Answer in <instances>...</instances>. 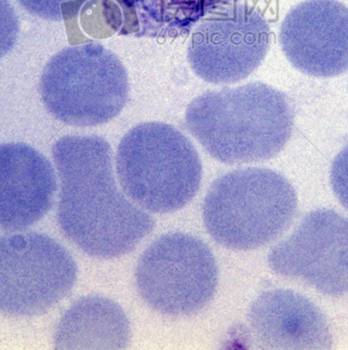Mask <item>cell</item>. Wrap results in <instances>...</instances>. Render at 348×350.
<instances>
[{"label": "cell", "mask_w": 348, "mask_h": 350, "mask_svg": "<svg viewBox=\"0 0 348 350\" xmlns=\"http://www.w3.org/2000/svg\"><path fill=\"white\" fill-rule=\"evenodd\" d=\"M60 180L58 219L66 237L88 255L111 259L135 250L154 230L150 215L115 182L112 150L98 135H68L52 148Z\"/></svg>", "instance_id": "1"}, {"label": "cell", "mask_w": 348, "mask_h": 350, "mask_svg": "<svg viewBox=\"0 0 348 350\" xmlns=\"http://www.w3.org/2000/svg\"><path fill=\"white\" fill-rule=\"evenodd\" d=\"M293 107L285 94L262 83L209 91L186 111V125L212 158L243 165L274 158L293 133Z\"/></svg>", "instance_id": "2"}, {"label": "cell", "mask_w": 348, "mask_h": 350, "mask_svg": "<svg viewBox=\"0 0 348 350\" xmlns=\"http://www.w3.org/2000/svg\"><path fill=\"white\" fill-rule=\"evenodd\" d=\"M115 161L123 192L151 213L178 211L200 189V156L173 125L146 122L132 128L119 142Z\"/></svg>", "instance_id": "3"}, {"label": "cell", "mask_w": 348, "mask_h": 350, "mask_svg": "<svg viewBox=\"0 0 348 350\" xmlns=\"http://www.w3.org/2000/svg\"><path fill=\"white\" fill-rule=\"evenodd\" d=\"M297 193L277 172L263 167L234 170L210 187L203 219L210 236L234 250L273 242L293 223Z\"/></svg>", "instance_id": "4"}, {"label": "cell", "mask_w": 348, "mask_h": 350, "mask_svg": "<svg viewBox=\"0 0 348 350\" xmlns=\"http://www.w3.org/2000/svg\"><path fill=\"white\" fill-rule=\"evenodd\" d=\"M129 92L125 65L96 42L58 52L40 81L48 112L73 126H98L112 120L125 108Z\"/></svg>", "instance_id": "5"}, {"label": "cell", "mask_w": 348, "mask_h": 350, "mask_svg": "<svg viewBox=\"0 0 348 350\" xmlns=\"http://www.w3.org/2000/svg\"><path fill=\"white\" fill-rule=\"evenodd\" d=\"M140 297L171 316L204 309L218 284L215 257L202 240L182 232L163 234L140 256L136 270Z\"/></svg>", "instance_id": "6"}, {"label": "cell", "mask_w": 348, "mask_h": 350, "mask_svg": "<svg viewBox=\"0 0 348 350\" xmlns=\"http://www.w3.org/2000/svg\"><path fill=\"white\" fill-rule=\"evenodd\" d=\"M77 274L73 256L50 237L38 232L1 237L0 314H45L69 295Z\"/></svg>", "instance_id": "7"}, {"label": "cell", "mask_w": 348, "mask_h": 350, "mask_svg": "<svg viewBox=\"0 0 348 350\" xmlns=\"http://www.w3.org/2000/svg\"><path fill=\"white\" fill-rule=\"evenodd\" d=\"M270 26L261 12L234 4L203 21L192 33L188 60L203 81L225 85L244 81L265 59Z\"/></svg>", "instance_id": "8"}, {"label": "cell", "mask_w": 348, "mask_h": 350, "mask_svg": "<svg viewBox=\"0 0 348 350\" xmlns=\"http://www.w3.org/2000/svg\"><path fill=\"white\" fill-rule=\"evenodd\" d=\"M279 275L301 280L325 295L348 293V219L330 209L308 215L268 258Z\"/></svg>", "instance_id": "9"}, {"label": "cell", "mask_w": 348, "mask_h": 350, "mask_svg": "<svg viewBox=\"0 0 348 350\" xmlns=\"http://www.w3.org/2000/svg\"><path fill=\"white\" fill-rule=\"evenodd\" d=\"M291 64L314 77L348 70V8L336 0H307L285 16L279 35Z\"/></svg>", "instance_id": "10"}, {"label": "cell", "mask_w": 348, "mask_h": 350, "mask_svg": "<svg viewBox=\"0 0 348 350\" xmlns=\"http://www.w3.org/2000/svg\"><path fill=\"white\" fill-rule=\"evenodd\" d=\"M56 177L41 152L24 144H0V228L21 230L53 204Z\"/></svg>", "instance_id": "11"}, {"label": "cell", "mask_w": 348, "mask_h": 350, "mask_svg": "<svg viewBox=\"0 0 348 350\" xmlns=\"http://www.w3.org/2000/svg\"><path fill=\"white\" fill-rule=\"evenodd\" d=\"M260 347L272 349H329L332 335L324 314L310 299L288 289L262 293L249 314Z\"/></svg>", "instance_id": "12"}, {"label": "cell", "mask_w": 348, "mask_h": 350, "mask_svg": "<svg viewBox=\"0 0 348 350\" xmlns=\"http://www.w3.org/2000/svg\"><path fill=\"white\" fill-rule=\"evenodd\" d=\"M131 341L123 310L98 295L82 297L68 310L56 332V349H123Z\"/></svg>", "instance_id": "13"}, {"label": "cell", "mask_w": 348, "mask_h": 350, "mask_svg": "<svg viewBox=\"0 0 348 350\" xmlns=\"http://www.w3.org/2000/svg\"><path fill=\"white\" fill-rule=\"evenodd\" d=\"M123 14L121 33L138 37L186 36L208 14H217L240 0H116Z\"/></svg>", "instance_id": "14"}, {"label": "cell", "mask_w": 348, "mask_h": 350, "mask_svg": "<svg viewBox=\"0 0 348 350\" xmlns=\"http://www.w3.org/2000/svg\"><path fill=\"white\" fill-rule=\"evenodd\" d=\"M31 14L45 20H66L75 16L85 0H18Z\"/></svg>", "instance_id": "15"}, {"label": "cell", "mask_w": 348, "mask_h": 350, "mask_svg": "<svg viewBox=\"0 0 348 350\" xmlns=\"http://www.w3.org/2000/svg\"><path fill=\"white\" fill-rule=\"evenodd\" d=\"M18 33V22L8 0H0V59L14 48Z\"/></svg>", "instance_id": "16"}, {"label": "cell", "mask_w": 348, "mask_h": 350, "mask_svg": "<svg viewBox=\"0 0 348 350\" xmlns=\"http://www.w3.org/2000/svg\"><path fill=\"white\" fill-rule=\"evenodd\" d=\"M331 185L337 198L348 209V144L333 161Z\"/></svg>", "instance_id": "17"}]
</instances>
